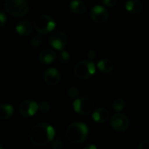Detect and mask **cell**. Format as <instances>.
Returning a JSON list of instances; mask_svg holds the SVG:
<instances>
[{
  "instance_id": "2",
  "label": "cell",
  "mask_w": 149,
  "mask_h": 149,
  "mask_svg": "<svg viewBox=\"0 0 149 149\" xmlns=\"http://www.w3.org/2000/svg\"><path fill=\"white\" fill-rule=\"evenodd\" d=\"M88 127L82 122H73L65 131L66 139L72 144H80L88 137Z\"/></svg>"
},
{
  "instance_id": "30",
  "label": "cell",
  "mask_w": 149,
  "mask_h": 149,
  "mask_svg": "<svg viewBox=\"0 0 149 149\" xmlns=\"http://www.w3.org/2000/svg\"><path fill=\"white\" fill-rule=\"evenodd\" d=\"M3 147L2 146V145H0V149H3Z\"/></svg>"
},
{
  "instance_id": "25",
  "label": "cell",
  "mask_w": 149,
  "mask_h": 149,
  "mask_svg": "<svg viewBox=\"0 0 149 149\" xmlns=\"http://www.w3.org/2000/svg\"><path fill=\"white\" fill-rule=\"evenodd\" d=\"M118 0H102V3L107 7H113L117 4Z\"/></svg>"
},
{
  "instance_id": "22",
  "label": "cell",
  "mask_w": 149,
  "mask_h": 149,
  "mask_svg": "<svg viewBox=\"0 0 149 149\" xmlns=\"http://www.w3.org/2000/svg\"><path fill=\"white\" fill-rule=\"evenodd\" d=\"M67 95L71 99H76L79 95V90L75 86H71L67 90Z\"/></svg>"
},
{
  "instance_id": "18",
  "label": "cell",
  "mask_w": 149,
  "mask_h": 149,
  "mask_svg": "<svg viewBox=\"0 0 149 149\" xmlns=\"http://www.w3.org/2000/svg\"><path fill=\"white\" fill-rule=\"evenodd\" d=\"M13 113H14V109L12 106L9 104L0 105V119L8 120L13 115Z\"/></svg>"
},
{
  "instance_id": "12",
  "label": "cell",
  "mask_w": 149,
  "mask_h": 149,
  "mask_svg": "<svg viewBox=\"0 0 149 149\" xmlns=\"http://www.w3.org/2000/svg\"><path fill=\"white\" fill-rule=\"evenodd\" d=\"M109 118H110V113L107 108L104 107L97 108L93 113V119L97 123H100V124L106 123L107 121H108Z\"/></svg>"
},
{
  "instance_id": "15",
  "label": "cell",
  "mask_w": 149,
  "mask_h": 149,
  "mask_svg": "<svg viewBox=\"0 0 149 149\" xmlns=\"http://www.w3.org/2000/svg\"><path fill=\"white\" fill-rule=\"evenodd\" d=\"M16 31L18 35L22 37H26L30 35L32 31V25L29 21H21L16 25Z\"/></svg>"
},
{
  "instance_id": "16",
  "label": "cell",
  "mask_w": 149,
  "mask_h": 149,
  "mask_svg": "<svg viewBox=\"0 0 149 149\" xmlns=\"http://www.w3.org/2000/svg\"><path fill=\"white\" fill-rule=\"evenodd\" d=\"M69 8L72 13L78 15L83 14L86 10V6L82 0H72L70 3Z\"/></svg>"
},
{
  "instance_id": "24",
  "label": "cell",
  "mask_w": 149,
  "mask_h": 149,
  "mask_svg": "<svg viewBox=\"0 0 149 149\" xmlns=\"http://www.w3.org/2000/svg\"><path fill=\"white\" fill-rule=\"evenodd\" d=\"M51 146H52V148L54 149H61L63 148V147H64V144H63V142L60 141V140H58V139H56V140H52V144H51Z\"/></svg>"
},
{
  "instance_id": "19",
  "label": "cell",
  "mask_w": 149,
  "mask_h": 149,
  "mask_svg": "<svg viewBox=\"0 0 149 149\" xmlns=\"http://www.w3.org/2000/svg\"><path fill=\"white\" fill-rule=\"evenodd\" d=\"M126 107V102L122 98H117L113 102V108L116 112H121Z\"/></svg>"
},
{
  "instance_id": "28",
  "label": "cell",
  "mask_w": 149,
  "mask_h": 149,
  "mask_svg": "<svg viewBox=\"0 0 149 149\" xmlns=\"http://www.w3.org/2000/svg\"><path fill=\"white\" fill-rule=\"evenodd\" d=\"M87 58L89 60H94L96 58H97V53L94 50H90L88 52H87Z\"/></svg>"
},
{
  "instance_id": "13",
  "label": "cell",
  "mask_w": 149,
  "mask_h": 149,
  "mask_svg": "<svg viewBox=\"0 0 149 149\" xmlns=\"http://www.w3.org/2000/svg\"><path fill=\"white\" fill-rule=\"evenodd\" d=\"M38 59L42 64H52L56 59V53L54 51L51 49H45L39 53Z\"/></svg>"
},
{
  "instance_id": "23",
  "label": "cell",
  "mask_w": 149,
  "mask_h": 149,
  "mask_svg": "<svg viewBox=\"0 0 149 149\" xmlns=\"http://www.w3.org/2000/svg\"><path fill=\"white\" fill-rule=\"evenodd\" d=\"M51 109V105L47 102V101H42L39 105H38V110L43 113H46L50 111Z\"/></svg>"
},
{
  "instance_id": "8",
  "label": "cell",
  "mask_w": 149,
  "mask_h": 149,
  "mask_svg": "<svg viewBox=\"0 0 149 149\" xmlns=\"http://www.w3.org/2000/svg\"><path fill=\"white\" fill-rule=\"evenodd\" d=\"M49 43L54 49L61 51L66 46L68 43V37L62 31H55L51 34L49 38Z\"/></svg>"
},
{
  "instance_id": "20",
  "label": "cell",
  "mask_w": 149,
  "mask_h": 149,
  "mask_svg": "<svg viewBox=\"0 0 149 149\" xmlns=\"http://www.w3.org/2000/svg\"><path fill=\"white\" fill-rule=\"evenodd\" d=\"M58 60H59V62L61 64H67L71 60V55L69 54L68 52L61 50V52L58 53Z\"/></svg>"
},
{
  "instance_id": "29",
  "label": "cell",
  "mask_w": 149,
  "mask_h": 149,
  "mask_svg": "<svg viewBox=\"0 0 149 149\" xmlns=\"http://www.w3.org/2000/svg\"><path fill=\"white\" fill-rule=\"evenodd\" d=\"M84 149H97V147H96V146H94V145H89V146L85 147Z\"/></svg>"
},
{
  "instance_id": "3",
  "label": "cell",
  "mask_w": 149,
  "mask_h": 149,
  "mask_svg": "<svg viewBox=\"0 0 149 149\" xmlns=\"http://www.w3.org/2000/svg\"><path fill=\"white\" fill-rule=\"evenodd\" d=\"M3 7L10 15L15 17H23L29 12L27 0H5Z\"/></svg>"
},
{
  "instance_id": "4",
  "label": "cell",
  "mask_w": 149,
  "mask_h": 149,
  "mask_svg": "<svg viewBox=\"0 0 149 149\" xmlns=\"http://www.w3.org/2000/svg\"><path fill=\"white\" fill-rule=\"evenodd\" d=\"M73 72L77 78L80 79H88L95 73L96 67L91 60H82L76 64Z\"/></svg>"
},
{
  "instance_id": "10",
  "label": "cell",
  "mask_w": 149,
  "mask_h": 149,
  "mask_svg": "<svg viewBox=\"0 0 149 149\" xmlns=\"http://www.w3.org/2000/svg\"><path fill=\"white\" fill-rule=\"evenodd\" d=\"M91 17L94 23L102 24L107 21L109 13L105 7L101 5H96L91 10Z\"/></svg>"
},
{
  "instance_id": "1",
  "label": "cell",
  "mask_w": 149,
  "mask_h": 149,
  "mask_svg": "<svg viewBox=\"0 0 149 149\" xmlns=\"http://www.w3.org/2000/svg\"><path fill=\"white\" fill-rule=\"evenodd\" d=\"M55 130L47 123H39L33 127L30 134V140L31 143L37 147H43L47 145L54 139Z\"/></svg>"
},
{
  "instance_id": "7",
  "label": "cell",
  "mask_w": 149,
  "mask_h": 149,
  "mask_svg": "<svg viewBox=\"0 0 149 149\" xmlns=\"http://www.w3.org/2000/svg\"><path fill=\"white\" fill-rule=\"evenodd\" d=\"M110 126L113 130L117 132H124L128 129L130 126L129 118L124 113H115L110 120Z\"/></svg>"
},
{
  "instance_id": "14",
  "label": "cell",
  "mask_w": 149,
  "mask_h": 149,
  "mask_svg": "<svg viewBox=\"0 0 149 149\" xmlns=\"http://www.w3.org/2000/svg\"><path fill=\"white\" fill-rule=\"evenodd\" d=\"M126 10L132 13V14H137L143 10V3L140 0H127L126 3Z\"/></svg>"
},
{
  "instance_id": "31",
  "label": "cell",
  "mask_w": 149,
  "mask_h": 149,
  "mask_svg": "<svg viewBox=\"0 0 149 149\" xmlns=\"http://www.w3.org/2000/svg\"><path fill=\"white\" fill-rule=\"evenodd\" d=\"M148 29H149V26H148Z\"/></svg>"
},
{
  "instance_id": "6",
  "label": "cell",
  "mask_w": 149,
  "mask_h": 149,
  "mask_svg": "<svg viewBox=\"0 0 149 149\" xmlns=\"http://www.w3.org/2000/svg\"><path fill=\"white\" fill-rule=\"evenodd\" d=\"M73 108L77 113L86 116L93 113L94 109V103L91 99L87 97H82L75 100L73 102Z\"/></svg>"
},
{
  "instance_id": "17",
  "label": "cell",
  "mask_w": 149,
  "mask_h": 149,
  "mask_svg": "<svg viewBox=\"0 0 149 149\" xmlns=\"http://www.w3.org/2000/svg\"><path fill=\"white\" fill-rule=\"evenodd\" d=\"M97 66L99 70L105 74L111 73L113 70V63L110 59H107V58H103L100 60L98 62Z\"/></svg>"
},
{
  "instance_id": "26",
  "label": "cell",
  "mask_w": 149,
  "mask_h": 149,
  "mask_svg": "<svg viewBox=\"0 0 149 149\" xmlns=\"http://www.w3.org/2000/svg\"><path fill=\"white\" fill-rule=\"evenodd\" d=\"M7 22V17L6 15L3 11L0 10V27H3Z\"/></svg>"
},
{
  "instance_id": "9",
  "label": "cell",
  "mask_w": 149,
  "mask_h": 149,
  "mask_svg": "<svg viewBox=\"0 0 149 149\" xmlns=\"http://www.w3.org/2000/svg\"><path fill=\"white\" fill-rule=\"evenodd\" d=\"M38 110V105L33 100H24L19 104L18 112L23 117H31Z\"/></svg>"
},
{
  "instance_id": "11",
  "label": "cell",
  "mask_w": 149,
  "mask_h": 149,
  "mask_svg": "<svg viewBox=\"0 0 149 149\" xmlns=\"http://www.w3.org/2000/svg\"><path fill=\"white\" fill-rule=\"evenodd\" d=\"M61 79V74L56 68H49L44 73V80L49 86H56Z\"/></svg>"
},
{
  "instance_id": "27",
  "label": "cell",
  "mask_w": 149,
  "mask_h": 149,
  "mask_svg": "<svg viewBox=\"0 0 149 149\" xmlns=\"http://www.w3.org/2000/svg\"><path fill=\"white\" fill-rule=\"evenodd\" d=\"M138 148L139 149H149V140H145V141H142L139 146H138Z\"/></svg>"
},
{
  "instance_id": "5",
  "label": "cell",
  "mask_w": 149,
  "mask_h": 149,
  "mask_svg": "<svg viewBox=\"0 0 149 149\" xmlns=\"http://www.w3.org/2000/svg\"><path fill=\"white\" fill-rule=\"evenodd\" d=\"M56 26V22L49 15H40L34 21L35 30L41 33L46 34L54 30Z\"/></svg>"
},
{
  "instance_id": "21",
  "label": "cell",
  "mask_w": 149,
  "mask_h": 149,
  "mask_svg": "<svg viewBox=\"0 0 149 149\" xmlns=\"http://www.w3.org/2000/svg\"><path fill=\"white\" fill-rule=\"evenodd\" d=\"M43 42H44V40H43V38H42V36L39 35V34H38V35L33 36V37L31 38V41H30L31 46H33V47H39V46L43 44Z\"/></svg>"
}]
</instances>
